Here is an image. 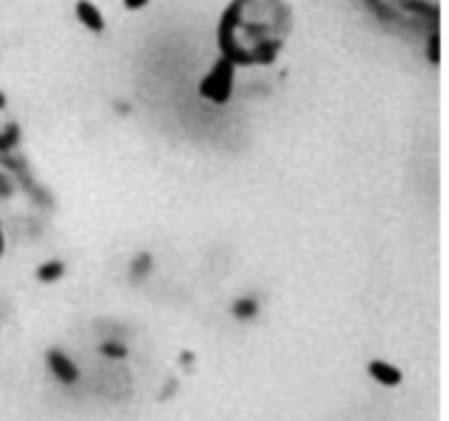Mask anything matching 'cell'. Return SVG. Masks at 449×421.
<instances>
[{
	"mask_svg": "<svg viewBox=\"0 0 449 421\" xmlns=\"http://www.w3.org/2000/svg\"><path fill=\"white\" fill-rule=\"evenodd\" d=\"M230 82H233V62L220 59L217 68H214V70L205 76V82L200 84V93L208 96L211 101L222 104V101H227V96H230Z\"/></svg>",
	"mask_w": 449,
	"mask_h": 421,
	"instance_id": "1",
	"label": "cell"
},
{
	"mask_svg": "<svg viewBox=\"0 0 449 421\" xmlns=\"http://www.w3.org/2000/svg\"><path fill=\"white\" fill-rule=\"evenodd\" d=\"M45 363H48L51 374H53L62 385H76V382H79V368H76L73 360H70L68 354H62L59 348H51V351L45 354Z\"/></svg>",
	"mask_w": 449,
	"mask_h": 421,
	"instance_id": "2",
	"label": "cell"
},
{
	"mask_svg": "<svg viewBox=\"0 0 449 421\" xmlns=\"http://www.w3.org/2000/svg\"><path fill=\"white\" fill-rule=\"evenodd\" d=\"M368 374L374 377V382H379V385H385V388L402 385V371H399L396 365L385 363V360H371V363H368Z\"/></svg>",
	"mask_w": 449,
	"mask_h": 421,
	"instance_id": "3",
	"label": "cell"
},
{
	"mask_svg": "<svg viewBox=\"0 0 449 421\" xmlns=\"http://www.w3.org/2000/svg\"><path fill=\"white\" fill-rule=\"evenodd\" d=\"M76 17H79V23L84 25V28H90L93 34H99V31H104V17H101V11H99V6L96 3H87V0H82V3H76Z\"/></svg>",
	"mask_w": 449,
	"mask_h": 421,
	"instance_id": "4",
	"label": "cell"
},
{
	"mask_svg": "<svg viewBox=\"0 0 449 421\" xmlns=\"http://www.w3.org/2000/svg\"><path fill=\"white\" fill-rule=\"evenodd\" d=\"M230 315H233L236 320H253V318L258 315V301H255V298H239V301H233Z\"/></svg>",
	"mask_w": 449,
	"mask_h": 421,
	"instance_id": "5",
	"label": "cell"
},
{
	"mask_svg": "<svg viewBox=\"0 0 449 421\" xmlns=\"http://www.w3.org/2000/svg\"><path fill=\"white\" fill-rule=\"evenodd\" d=\"M62 275H65V264L62 261H48V264H42L37 270V281H45V284H51V281H56Z\"/></svg>",
	"mask_w": 449,
	"mask_h": 421,
	"instance_id": "6",
	"label": "cell"
},
{
	"mask_svg": "<svg viewBox=\"0 0 449 421\" xmlns=\"http://www.w3.org/2000/svg\"><path fill=\"white\" fill-rule=\"evenodd\" d=\"M149 270H152V256H149V253H144V256H138V261L132 264V272H129V275H132V281H141Z\"/></svg>",
	"mask_w": 449,
	"mask_h": 421,
	"instance_id": "7",
	"label": "cell"
},
{
	"mask_svg": "<svg viewBox=\"0 0 449 421\" xmlns=\"http://www.w3.org/2000/svg\"><path fill=\"white\" fill-rule=\"evenodd\" d=\"M101 354H104V357H113V360H121V357H127V348H124L121 343H104V346H101Z\"/></svg>",
	"mask_w": 449,
	"mask_h": 421,
	"instance_id": "8",
	"label": "cell"
},
{
	"mask_svg": "<svg viewBox=\"0 0 449 421\" xmlns=\"http://www.w3.org/2000/svg\"><path fill=\"white\" fill-rule=\"evenodd\" d=\"M430 62L438 65L441 62V45H438V34L430 37Z\"/></svg>",
	"mask_w": 449,
	"mask_h": 421,
	"instance_id": "9",
	"label": "cell"
},
{
	"mask_svg": "<svg viewBox=\"0 0 449 421\" xmlns=\"http://www.w3.org/2000/svg\"><path fill=\"white\" fill-rule=\"evenodd\" d=\"M144 6H146L144 0H129V3H127V8H144Z\"/></svg>",
	"mask_w": 449,
	"mask_h": 421,
	"instance_id": "10",
	"label": "cell"
},
{
	"mask_svg": "<svg viewBox=\"0 0 449 421\" xmlns=\"http://www.w3.org/2000/svg\"><path fill=\"white\" fill-rule=\"evenodd\" d=\"M183 363L191 365V363H194V354H191V351H183Z\"/></svg>",
	"mask_w": 449,
	"mask_h": 421,
	"instance_id": "11",
	"label": "cell"
},
{
	"mask_svg": "<svg viewBox=\"0 0 449 421\" xmlns=\"http://www.w3.org/2000/svg\"><path fill=\"white\" fill-rule=\"evenodd\" d=\"M3 107H6V96L0 93V110H3Z\"/></svg>",
	"mask_w": 449,
	"mask_h": 421,
	"instance_id": "12",
	"label": "cell"
}]
</instances>
